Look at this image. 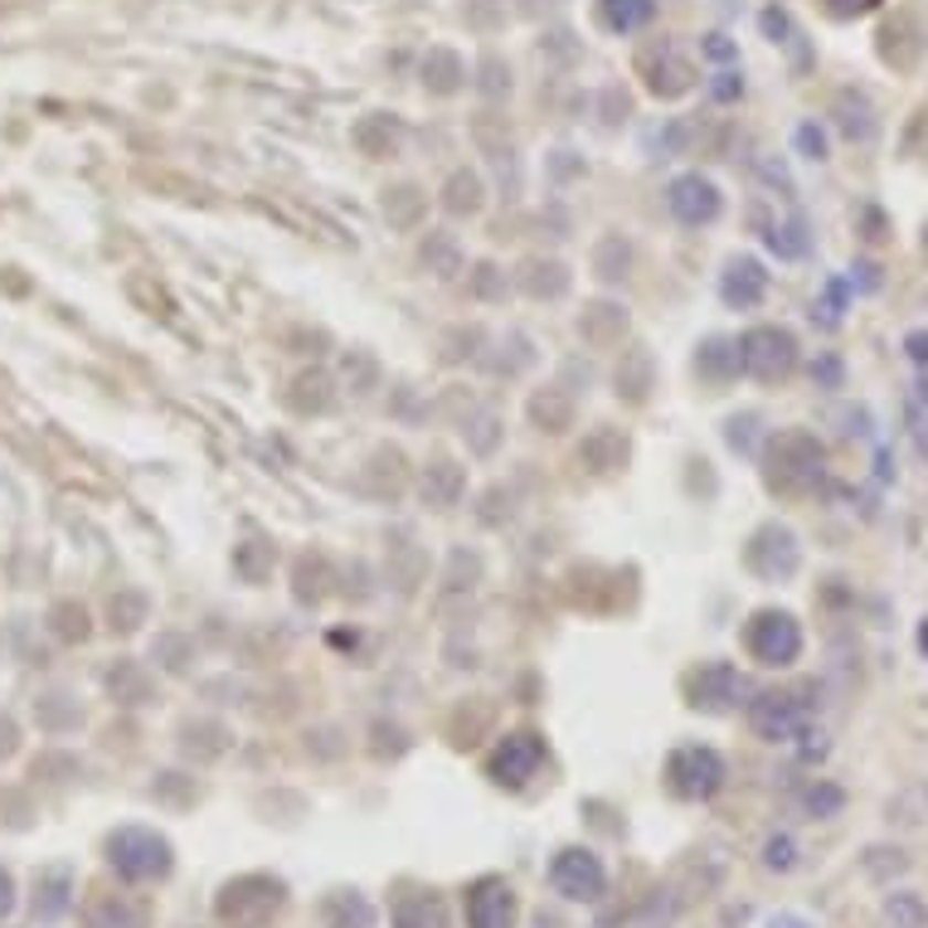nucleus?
I'll return each mask as SVG.
<instances>
[{
	"mask_svg": "<svg viewBox=\"0 0 928 928\" xmlns=\"http://www.w3.org/2000/svg\"><path fill=\"white\" fill-rule=\"evenodd\" d=\"M287 889L283 880H273V875H239V880H229L219 889V924L229 928H263L273 919L277 909H283Z\"/></svg>",
	"mask_w": 928,
	"mask_h": 928,
	"instance_id": "nucleus-1",
	"label": "nucleus"
},
{
	"mask_svg": "<svg viewBox=\"0 0 928 928\" xmlns=\"http://www.w3.org/2000/svg\"><path fill=\"white\" fill-rule=\"evenodd\" d=\"M107 856L122 880H166L170 875V841L146 826H122L107 836Z\"/></svg>",
	"mask_w": 928,
	"mask_h": 928,
	"instance_id": "nucleus-2",
	"label": "nucleus"
},
{
	"mask_svg": "<svg viewBox=\"0 0 928 928\" xmlns=\"http://www.w3.org/2000/svg\"><path fill=\"white\" fill-rule=\"evenodd\" d=\"M666 778L681 798L700 802V798H715L719 783H725V763H719L715 749H700V744H686V749L671 753L666 763Z\"/></svg>",
	"mask_w": 928,
	"mask_h": 928,
	"instance_id": "nucleus-3",
	"label": "nucleus"
},
{
	"mask_svg": "<svg viewBox=\"0 0 928 928\" xmlns=\"http://www.w3.org/2000/svg\"><path fill=\"white\" fill-rule=\"evenodd\" d=\"M549 885H555L565 899H598L603 885H608V875H603V865H598L593 851L569 846V851L555 856V865H549Z\"/></svg>",
	"mask_w": 928,
	"mask_h": 928,
	"instance_id": "nucleus-4",
	"label": "nucleus"
},
{
	"mask_svg": "<svg viewBox=\"0 0 928 928\" xmlns=\"http://www.w3.org/2000/svg\"><path fill=\"white\" fill-rule=\"evenodd\" d=\"M744 642H749V652L759 656L763 666H788L792 656L802 652V632L788 613H759L749 622V637Z\"/></svg>",
	"mask_w": 928,
	"mask_h": 928,
	"instance_id": "nucleus-5",
	"label": "nucleus"
},
{
	"mask_svg": "<svg viewBox=\"0 0 928 928\" xmlns=\"http://www.w3.org/2000/svg\"><path fill=\"white\" fill-rule=\"evenodd\" d=\"M739 365L759 380H778V375L792 370V336L778 331V326H759L739 340Z\"/></svg>",
	"mask_w": 928,
	"mask_h": 928,
	"instance_id": "nucleus-6",
	"label": "nucleus"
},
{
	"mask_svg": "<svg viewBox=\"0 0 928 928\" xmlns=\"http://www.w3.org/2000/svg\"><path fill=\"white\" fill-rule=\"evenodd\" d=\"M749 719H753V729H759L763 739H798L802 729H808V705L798 700V695H788V690H768V695H759L753 700V710H749Z\"/></svg>",
	"mask_w": 928,
	"mask_h": 928,
	"instance_id": "nucleus-7",
	"label": "nucleus"
},
{
	"mask_svg": "<svg viewBox=\"0 0 928 928\" xmlns=\"http://www.w3.org/2000/svg\"><path fill=\"white\" fill-rule=\"evenodd\" d=\"M540 763H545V739L540 735H510V739H500V749L492 759V778L506 783V788H520L540 773Z\"/></svg>",
	"mask_w": 928,
	"mask_h": 928,
	"instance_id": "nucleus-8",
	"label": "nucleus"
},
{
	"mask_svg": "<svg viewBox=\"0 0 928 928\" xmlns=\"http://www.w3.org/2000/svg\"><path fill=\"white\" fill-rule=\"evenodd\" d=\"M467 924L472 928H516V895L506 880H476L467 895Z\"/></svg>",
	"mask_w": 928,
	"mask_h": 928,
	"instance_id": "nucleus-9",
	"label": "nucleus"
},
{
	"mask_svg": "<svg viewBox=\"0 0 928 928\" xmlns=\"http://www.w3.org/2000/svg\"><path fill=\"white\" fill-rule=\"evenodd\" d=\"M666 204L681 224H710L719 214V190L705 176H681V180H671Z\"/></svg>",
	"mask_w": 928,
	"mask_h": 928,
	"instance_id": "nucleus-10",
	"label": "nucleus"
},
{
	"mask_svg": "<svg viewBox=\"0 0 928 928\" xmlns=\"http://www.w3.org/2000/svg\"><path fill=\"white\" fill-rule=\"evenodd\" d=\"M695 700L690 705H705V710H725V705H735L744 695V676L735 666H705L700 676L690 681Z\"/></svg>",
	"mask_w": 928,
	"mask_h": 928,
	"instance_id": "nucleus-11",
	"label": "nucleus"
},
{
	"mask_svg": "<svg viewBox=\"0 0 928 928\" xmlns=\"http://www.w3.org/2000/svg\"><path fill=\"white\" fill-rule=\"evenodd\" d=\"M321 919H326V928H375V909L356 889H336V895H326Z\"/></svg>",
	"mask_w": 928,
	"mask_h": 928,
	"instance_id": "nucleus-12",
	"label": "nucleus"
},
{
	"mask_svg": "<svg viewBox=\"0 0 928 928\" xmlns=\"http://www.w3.org/2000/svg\"><path fill=\"white\" fill-rule=\"evenodd\" d=\"M394 928H453L437 895H404L394 905Z\"/></svg>",
	"mask_w": 928,
	"mask_h": 928,
	"instance_id": "nucleus-13",
	"label": "nucleus"
},
{
	"mask_svg": "<svg viewBox=\"0 0 928 928\" xmlns=\"http://www.w3.org/2000/svg\"><path fill=\"white\" fill-rule=\"evenodd\" d=\"M598 10H603V24H608V30L632 34V30H642V24L656 15V0H603Z\"/></svg>",
	"mask_w": 928,
	"mask_h": 928,
	"instance_id": "nucleus-14",
	"label": "nucleus"
},
{
	"mask_svg": "<svg viewBox=\"0 0 928 928\" xmlns=\"http://www.w3.org/2000/svg\"><path fill=\"white\" fill-rule=\"evenodd\" d=\"M759 297H763V273H759V263L739 259L735 267H729V277H725V302H739V307H749V302H759Z\"/></svg>",
	"mask_w": 928,
	"mask_h": 928,
	"instance_id": "nucleus-15",
	"label": "nucleus"
},
{
	"mask_svg": "<svg viewBox=\"0 0 928 928\" xmlns=\"http://www.w3.org/2000/svg\"><path fill=\"white\" fill-rule=\"evenodd\" d=\"M88 924L93 928H146V914L113 895V899H97V905L88 909Z\"/></svg>",
	"mask_w": 928,
	"mask_h": 928,
	"instance_id": "nucleus-16",
	"label": "nucleus"
},
{
	"mask_svg": "<svg viewBox=\"0 0 928 928\" xmlns=\"http://www.w3.org/2000/svg\"><path fill=\"white\" fill-rule=\"evenodd\" d=\"M885 914H889V924H895V928H928V905L919 895H895L885 905Z\"/></svg>",
	"mask_w": 928,
	"mask_h": 928,
	"instance_id": "nucleus-17",
	"label": "nucleus"
},
{
	"mask_svg": "<svg viewBox=\"0 0 928 928\" xmlns=\"http://www.w3.org/2000/svg\"><path fill=\"white\" fill-rule=\"evenodd\" d=\"M763 861L773 865V871H788V865H792V841L788 836H773V841H768V856Z\"/></svg>",
	"mask_w": 928,
	"mask_h": 928,
	"instance_id": "nucleus-18",
	"label": "nucleus"
},
{
	"mask_svg": "<svg viewBox=\"0 0 928 928\" xmlns=\"http://www.w3.org/2000/svg\"><path fill=\"white\" fill-rule=\"evenodd\" d=\"M808 808H812V812H836V808H841V792H836V788H812Z\"/></svg>",
	"mask_w": 928,
	"mask_h": 928,
	"instance_id": "nucleus-19",
	"label": "nucleus"
},
{
	"mask_svg": "<svg viewBox=\"0 0 928 928\" xmlns=\"http://www.w3.org/2000/svg\"><path fill=\"white\" fill-rule=\"evenodd\" d=\"M826 6H832L836 15H861V10H871L875 0H826Z\"/></svg>",
	"mask_w": 928,
	"mask_h": 928,
	"instance_id": "nucleus-20",
	"label": "nucleus"
},
{
	"mask_svg": "<svg viewBox=\"0 0 928 928\" xmlns=\"http://www.w3.org/2000/svg\"><path fill=\"white\" fill-rule=\"evenodd\" d=\"M10 905H15V885H10V875L0 871V919L10 914Z\"/></svg>",
	"mask_w": 928,
	"mask_h": 928,
	"instance_id": "nucleus-21",
	"label": "nucleus"
},
{
	"mask_svg": "<svg viewBox=\"0 0 928 928\" xmlns=\"http://www.w3.org/2000/svg\"><path fill=\"white\" fill-rule=\"evenodd\" d=\"M768 928H808V924H802V919H792V914H783V919H773Z\"/></svg>",
	"mask_w": 928,
	"mask_h": 928,
	"instance_id": "nucleus-22",
	"label": "nucleus"
}]
</instances>
